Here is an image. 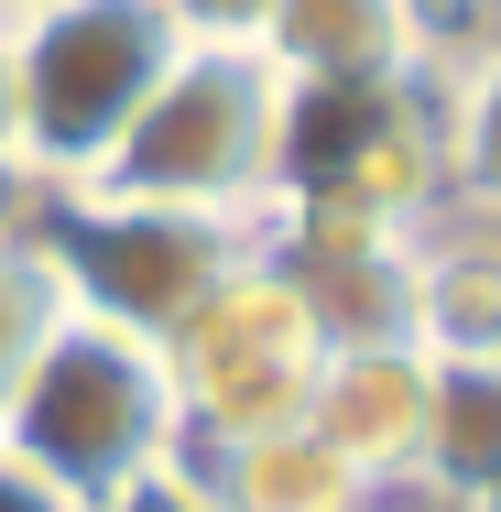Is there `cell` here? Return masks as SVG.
Listing matches in <instances>:
<instances>
[{
	"label": "cell",
	"mask_w": 501,
	"mask_h": 512,
	"mask_svg": "<svg viewBox=\"0 0 501 512\" xmlns=\"http://www.w3.org/2000/svg\"><path fill=\"white\" fill-rule=\"evenodd\" d=\"M0 447H11L44 491H66L77 512H99L109 491L175 469V458H186V425H175L164 349L66 306V327L33 349V371H22L11 404H0Z\"/></svg>",
	"instance_id": "cell-1"
},
{
	"label": "cell",
	"mask_w": 501,
	"mask_h": 512,
	"mask_svg": "<svg viewBox=\"0 0 501 512\" xmlns=\"http://www.w3.org/2000/svg\"><path fill=\"white\" fill-rule=\"evenodd\" d=\"M273 164H284V77L251 44H186L88 186L153 197V207H207V218H262Z\"/></svg>",
	"instance_id": "cell-2"
},
{
	"label": "cell",
	"mask_w": 501,
	"mask_h": 512,
	"mask_svg": "<svg viewBox=\"0 0 501 512\" xmlns=\"http://www.w3.org/2000/svg\"><path fill=\"white\" fill-rule=\"evenodd\" d=\"M0 44H11L22 153L55 186H88L109 164V142L131 131V109L186 55V22L164 0H33L22 22H0Z\"/></svg>",
	"instance_id": "cell-3"
},
{
	"label": "cell",
	"mask_w": 501,
	"mask_h": 512,
	"mask_svg": "<svg viewBox=\"0 0 501 512\" xmlns=\"http://www.w3.org/2000/svg\"><path fill=\"white\" fill-rule=\"evenodd\" d=\"M66 284V306L131 327V338H175L186 316L251 262V218H207V207H153V197H99V186H66L44 207V240H33Z\"/></svg>",
	"instance_id": "cell-4"
},
{
	"label": "cell",
	"mask_w": 501,
	"mask_h": 512,
	"mask_svg": "<svg viewBox=\"0 0 501 512\" xmlns=\"http://www.w3.org/2000/svg\"><path fill=\"white\" fill-rule=\"evenodd\" d=\"M273 197L349 207V218H382V229H425V218L447 207L436 77H393V88H284Z\"/></svg>",
	"instance_id": "cell-5"
},
{
	"label": "cell",
	"mask_w": 501,
	"mask_h": 512,
	"mask_svg": "<svg viewBox=\"0 0 501 512\" xmlns=\"http://www.w3.org/2000/svg\"><path fill=\"white\" fill-rule=\"evenodd\" d=\"M316 371H327V338L305 327V306L262 262H240V273L164 338V382H175L186 458L240 447V436H273V425H305Z\"/></svg>",
	"instance_id": "cell-6"
},
{
	"label": "cell",
	"mask_w": 501,
	"mask_h": 512,
	"mask_svg": "<svg viewBox=\"0 0 501 512\" xmlns=\"http://www.w3.org/2000/svg\"><path fill=\"white\" fill-rule=\"evenodd\" d=\"M414 240L425 229H382V218L295 207V197L251 218V262L305 306V327L327 349H403L414 338Z\"/></svg>",
	"instance_id": "cell-7"
},
{
	"label": "cell",
	"mask_w": 501,
	"mask_h": 512,
	"mask_svg": "<svg viewBox=\"0 0 501 512\" xmlns=\"http://www.w3.org/2000/svg\"><path fill=\"white\" fill-rule=\"evenodd\" d=\"M251 55L284 88H393L436 77V33L414 0H262Z\"/></svg>",
	"instance_id": "cell-8"
},
{
	"label": "cell",
	"mask_w": 501,
	"mask_h": 512,
	"mask_svg": "<svg viewBox=\"0 0 501 512\" xmlns=\"http://www.w3.org/2000/svg\"><path fill=\"white\" fill-rule=\"evenodd\" d=\"M425 393H436V360L403 338V349H327L316 371V404L305 425L371 480V491H414V447H425Z\"/></svg>",
	"instance_id": "cell-9"
},
{
	"label": "cell",
	"mask_w": 501,
	"mask_h": 512,
	"mask_svg": "<svg viewBox=\"0 0 501 512\" xmlns=\"http://www.w3.org/2000/svg\"><path fill=\"white\" fill-rule=\"evenodd\" d=\"M197 469L207 512H371L382 491L316 436V425H273V436H240V447H207Z\"/></svg>",
	"instance_id": "cell-10"
},
{
	"label": "cell",
	"mask_w": 501,
	"mask_h": 512,
	"mask_svg": "<svg viewBox=\"0 0 501 512\" xmlns=\"http://www.w3.org/2000/svg\"><path fill=\"white\" fill-rule=\"evenodd\" d=\"M491 338H501V229L436 207L414 240V349L491 360Z\"/></svg>",
	"instance_id": "cell-11"
},
{
	"label": "cell",
	"mask_w": 501,
	"mask_h": 512,
	"mask_svg": "<svg viewBox=\"0 0 501 512\" xmlns=\"http://www.w3.org/2000/svg\"><path fill=\"white\" fill-rule=\"evenodd\" d=\"M436 360V349H425ZM414 491L447 512H501V360H436Z\"/></svg>",
	"instance_id": "cell-12"
},
{
	"label": "cell",
	"mask_w": 501,
	"mask_h": 512,
	"mask_svg": "<svg viewBox=\"0 0 501 512\" xmlns=\"http://www.w3.org/2000/svg\"><path fill=\"white\" fill-rule=\"evenodd\" d=\"M436 131H447V207L501 229V33L436 55Z\"/></svg>",
	"instance_id": "cell-13"
},
{
	"label": "cell",
	"mask_w": 501,
	"mask_h": 512,
	"mask_svg": "<svg viewBox=\"0 0 501 512\" xmlns=\"http://www.w3.org/2000/svg\"><path fill=\"white\" fill-rule=\"evenodd\" d=\"M66 327V284H55V262L33 251V240H11L0 251V404H11V382L33 371V349Z\"/></svg>",
	"instance_id": "cell-14"
},
{
	"label": "cell",
	"mask_w": 501,
	"mask_h": 512,
	"mask_svg": "<svg viewBox=\"0 0 501 512\" xmlns=\"http://www.w3.org/2000/svg\"><path fill=\"white\" fill-rule=\"evenodd\" d=\"M55 197H66V186H55L33 153H0V251H11V240H44V207Z\"/></svg>",
	"instance_id": "cell-15"
},
{
	"label": "cell",
	"mask_w": 501,
	"mask_h": 512,
	"mask_svg": "<svg viewBox=\"0 0 501 512\" xmlns=\"http://www.w3.org/2000/svg\"><path fill=\"white\" fill-rule=\"evenodd\" d=\"M99 512H207V491H197V469L175 458V469H153V480H131V491H109Z\"/></svg>",
	"instance_id": "cell-16"
},
{
	"label": "cell",
	"mask_w": 501,
	"mask_h": 512,
	"mask_svg": "<svg viewBox=\"0 0 501 512\" xmlns=\"http://www.w3.org/2000/svg\"><path fill=\"white\" fill-rule=\"evenodd\" d=\"M175 22H186V44H251V22H262V0H164Z\"/></svg>",
	"instance_id": "cell-17"
},
{
	"label": "cell",
	"mask_w": 501,
	"mask_h": 512,
	"mask_svg": "<svg viewBox=\"0 0 501 512\" xmlns=\"http://www.w3.org/2000/svg\"><path fill=\"white\" fill-rule=\"evenodd\" d=\"M0 512H77V502H66V491H44V480H33V469L0 447Z\"/></svg>",
	"instance_id": "cell-18"
},
{
	"label": "cell",
	"mask_w": 501,
	"mask_h": 512,
	"mask_svg": "<svg viewBox=\"0 0 501 512\" xmlns=\"http://www.w3.org/2000/svg\"><path fill=\"white\" fill-rule=\"evenodd\" d=\"M0 153H22V99H11V44H0Z\"/></svg>",
	"instance_id": "cell-19"
},
{
	"label": "cell",
	"mask_w": 501,
	"mask_h": 512,
	"mask_svg": "<svg viewBox=\"0 0 501 512\" xmlns=\"http://www.w3.org/2000/svg\"><path fill=\"white\" fill-rule=\"evenodd\" d=\"M414 11H425V33H436V22H458V11H480V0H414Z\"/></svg>",
	"instance_id": "cell-20"
},
{
	"label": "cell",
	"mask_w": 501,
	"mask_h": 512,
	"mask_svg": "<svg viewBox=\"0 0 501 512\" xmlns=\"http://www.w3.org/2000/svg\"><path fill=\"white\" fill-rule=\"evenodd\" d=\"M22 11H33V0H0V22H22Z\"/></svg>",
	"instance_id": "cell-21"
},
{
	"label": "cell",
	"mask_w": 501,
	"mask_h": 512,
	"mask_svg": "<svg viewBox=\"0 0 501 512\" xmlns=\"http://www.w3.org/2000/svg\"><path fill=\"white\" fill-rule=\"evenodd\" d=\"M491 360H501V338H491Z\"/></svg>",
	"instance_id": "cell-22"
}]
</instances>
